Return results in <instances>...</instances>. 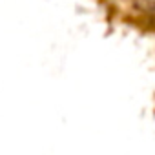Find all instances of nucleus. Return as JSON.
<instances>
[]
</instances>
